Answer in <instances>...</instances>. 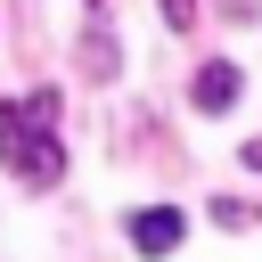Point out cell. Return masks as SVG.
Listing matches in <instances>:
<instances>
[{
    "instance_id": "obj_1",
    "label": "cell",
    "mask_w": 262,
    "mask_h": 262,
    "mask_svg": "<svg viewBox=\"0 0 262 262\" xmlns=\"http://www.w3.org/2000/svg\"><path fill=\"white\" fill-rule=\"evenodd\" d=\"M0 164L16 172V180H33V188H49V180H66V139H57V90H41V98H0Z\"/></svg>"
},
{
    "instance_id": "obj_2",
    "label": "cell",
    "mask_w": 262,
    "mask_h": 262,
    "mask_svg": "<svg viewBox=\"0 0 262 262\" xmlns=\"http://www.w3.org/2000/svg\"><path fill=\"white\" fill-rule=\"evenodd\" d=\"M188 98H196L205 115H229V106H237V66H229V57H213V66H196V82H188Z\"/></svg>"
},
{
    "instance_id": "obj_3",
    "label": "cell",
    "mask_w": 262,
    "mask_h": 262,
    "mask_svg": "<svg viewBox=\"0 0 262 262\" xmlns=\"http://www.w3.org/2000/svg\"><path fill=\"white\" fill-rule=\"evenodd\" d=\"M180 229H188V221H180L172 205H147V213L131 221V246H139V254H172V246H180Z\"/></svg>"
},
{
    "instance_id": "obj_4",
    "label": "cell",
    "mask_w": 262,
    "mask_h": 262,
    "mask_svg": "<svg viewBox=\"0 0 262 262\" xmlns=\"http://www.w3.org/2000/svg\"><path fill=\"white\" fill-rule=\"evenodd\" d=\"M82 66H90V74H115V41L90 33V41H82Z\"/></svg>"
},
{
    "instance_id": "obj_5",
    "label": "cell",
    "mask_w": 262,
    "mask_h": 262,
    "mask_svg": "<svg viewBox=\"0 0 262 262\" xmlns=\"http://www.w3.org/2000/svg\"><path fill=\"white\" fill-rule=\"evenodd\" d=\"M164 8V25H196V0H156Z\"/></svg>"
},
{
    "instance_id": "obj_6",
    "label": "cell",
    "mask_w": 262,
    "mask_h": 262,
    "mask_svg": "<svg viewBox=\"0 0 262 262\" xmlns=\"http://www.w3.org/2000/svg\"><path fill=\"white\" fill-rule=\"evenodd\" d=\"M246 164H254V172H262V139H246Z\"/></svg>"
}]
</instances>
